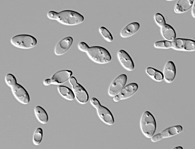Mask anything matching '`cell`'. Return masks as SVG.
<instances>
[{
  "label": "cell",
  "instance_id": "cell-1",
  "mask_svg": "<svg viewBox=\"0 0 195 149\" xmlns=\"http://www.w3.org/2000/svg\"><path fill=\"white\" fill-rule=\"evenodd\" d=\"M48 18L58 21L66 25H76L82 23L84 17L79 13L71 10H64L59 12L51 11L47 14Z\"/></svg>",
  "mask_w": 195,
  "mask_h": 149
},
{
  "label": "cell",
  "instance_id": "cell-2",
  "mask_svg": "<svg viewBox=\"0 0 195 149\" xmlns=\"http://www.w3.org/2000/svg\"><path fill=\"white\" fill-rule=\"evenodd\" d=\"M86 52L90 59L97 63H106L110 62L111 59V57L109 51L101 46H96L89 47Z\"/></svg>",
  "mask_w": 195,
  "mask_h": 149
},
{
  "label": "cell",
  "instance_id": "cell-3",
  "mask_svg": "<svg viewBox=\"0 0 195 149\" xmlns=\"http://www.w3.org/2000/svg\"><path fill=\"white\" fill-rule=\"evenodd\" d=\"M141 131L145 136L148 138L151 137L154 134L156 128V123L153 115L146 111L142 115L140 120Z\"/></svg>",
  "mask_w": 195,
  "mask_h": 149
},
{
  "label": "cell",
  "instance_id": "cell-4",
  "mask_svg": "<svg viewBox=\"0 0 195 149\" xmlns=\"http://www.w3.org/2000/svg\"><path fill=\"white\" fill-rule=\"evenodd\" d=\"M11 43L14 46L21 48L29 49L37 44L36 39L33 36L27 34H20L14 36L11 39Z\"/></svg>",
  "mask_w": 195,
  "mask_h": 149
},
{
  "label": "cell",
  "instance_id": "cell-5",
  "mask_svg": "<svg viewBox=\"0 0 195 149\" xmlns=\"http://www.w3.org/2000/svg\"><path fill=\"white\" fill-rule=\"evenodd\" d=\"M90 102L96 109L98 115L102 121L108 125H112L114 123L113 117L107 108L101 105L99 101L95 98H91Z\"/></svg>",
  "mask_w": 195,
  "mask_h": 149
},
{
  "label": "cell",
  "instance_id": "cell-6",
  "mask_svg": "<svg viewBox=\"0 0 195 149\" xmlns=\"http://www.w3.org/2000/svg\"><path fill=\"white\" fill-rule=\"evenodd\" d=\"M69 81L72 86L74 96L77 101L82 104L86 103L88 99V95L85 88L77 82L73 76L69 78Z\"/></svg>",
  "mask_w": 195,
  "mask_h": 149
},
{
  "label": "cell",
  "instance_id": "cell-7",
  "mask_svg": "<svg viewBox=\"0 0 195 149\" xmlns=\"http://www.w3.org/2000/svg\"><path fill=\"white\" fill-rule=\"evenodd\" d=\"M72 71L69 70L59 71L55 73L50 78L45 79L44 84L47 86L51 84H59L66 82L71 77Z\"/></svg>",
  "mask_w": 195,
  "mask_h": 149
},
{
  "label": "cell",
  "instance_id": "cell-8",
  "mask_svg": "<svg viewBox=\"0 0 195 149\" xmlns=\"http://www.w3.org/2000/svg\"><path fill=\"white\" fill-rule=\"evenodd\" d=\"M170 47L178 50L194 51L195 50V41L191 39L176 38L171 41Z\"/></svg>",
  "mask_w": 195,
  "mask_h": 149
},
{
  "label": "cell",
  "instance_id": "cell-9",
  "mask_svg": "<svg viewBox=\"0 0 195 149\" xmlns=\"http://www.w3.org/2000/svg\"><path fill=\"white\" fill-rule=\"evenodd\" d=\"M127 77L125 74H121L117 76L112 82L108 90L109 96L114 97L124 87L127 81Z\"/></svg>",
  "mask_w": 195,
  "mask_h": 149
},
{
  "label": "cell",
  "instance_id": "cell-10",
  "mask_svg": "<svg viewBox=\"0 0 195 149\" xmlns=\"http://www.w3.org/2000/svg\"><path fill=\"white\" fill-rule=\"evenodd\" d=\"M138 87L137 84L135 83L128 84L124 87L117 95L113 97V101L117 102L130 97L136 92Z\"/></svg>",
  "mask_w": 195,
  "mask_h": 149
},
{
  "label": "cell",
  "instance_id": "cell-11",
  "mask_svg": "<svg viewBox=\"0 0 195 149\" xmlns=\"http://www.w3.org/2000/svg\"><path fill=\"white\" fill-rule=\"evenodd\" d=\"M182 130L183 128L180 125L171 127L163 130L161 133L152 137L151 140L152 142H156L163 138L169 137L178 134Z\"/></svg>",
  "mask_w": 195,
  "mask_h": 149
},
{
  "label": "cell",
  "instance_id": "cell-12",
  "mask_svg": "<svg viewBox=\"0 0 195 149\" xmlns=\"http://www.w3.org/2000/svg\"><path fill=\"white\" fill-rule=\"evenodd\" d=\"M11 88L14 96L19 102L23 104H27L29 102V95L23 86L17 83Z\"/></svg>",
  "mask_w": 195,
  "mask_h": 149
},
{
  "label": "cell",
  "instance_id": "cell-13",
  "mask_svg": "<svg viewBox=\"0 0 195 149\" xmlns=\"http://www.w3.org/2000/svg\"><path fill=\"white\" fill-rule=\"evenodd\" d=\"M117 56L119 62L125 69L129 71L132 70L134 69V62L129 55L125 51L119 50Z\"/></svg>",
  "mask_w": 195,
  "mask_h": 149
},
{
  "label": "cell",
  "instance_id": "cell-14",
  "mask_svg": "<svg viewBox=\"0 0 195 149\" xmlns=\"http://www.w3.org/2000/svg\"><path fill=\"white\" fill-rule=\"evenodd\" d=\"M73 41L72 37L69 36L65 37L59 41L56 46L54 53L58 56L65 53L69 48Z\"/></svg>",
  "mask_w": 195,
  "mask_h": 149
},
{
  "label": "cell",
  "instance_id": "cell-15",
  "mask_svg": "<svg viewBox=\"0 0 195 149\" xmlns=\"http://www.w3.org/2000/svg\"><path fill=\"white\" fill-rule=\"evenodd\" d=\"M176 73L175 65L171 61L168 62L166 64L163 71V77L165 81L171 83L174 80Z\"/></svg>",
  "mask_w": 195,
  "mask_h": 149
},
{
  "label": "cell",
  "instance_id": "cell-16",
  "mask_svg": "<svg viewBox=\"0 0 195 149\" xmlns=\"http://www.w3.org/2000/svg\"><path fill=\"white\" fill-rule=\"evenodd\" d=\"M140 25L137 22L131 23L124 28L120 33L121 36L123 38L130 37L135 33L139 30Z\"/></svg>",
  "mask_w": 195,
  "mask_h": 149
},
{
  "label": "cell",
  "instance_id": "cell-17",
  "mask_svg": "<svg viewBox=\"0 0 195 149\" xmlns=\"http://www.w3.org/2000/svg\"><path fill=\"white\" fill-rule=\"evenodd\" d=\"M194 0H180L176 3L174 8L177 13H183L188 10L192 7Z\"/></svg>",
  "mask_w": 195,
  "mask_h": 149
},
{
  "label": "cell",
  "instance_id": "cell-18",
  "mask_svg": "<svg viewBox=\"0 0 195 149\" xmlns=\"http://www.w3.org/2000/svg\"><path fill=\"white\" fill-rule=\"evenodd\" d=\"M161 32L166 40L172 41L176 38V34L174 29L169 24H165L161 27Z\"/></svg>",
  "mask_w": 195,
  "mask_h": 149
},
{
  "label": "cell",
  "instance_id": "cell-19",
  "mask_svg": "<svg viewBox=\"0 0 195 149\" xmlns=\"http://www.w3.org/2000/svg\"><path fill=\"white\" fill-rule=\"evenodd\" d=\"M35 116L38 120L42 124H45L48 121V117L45 109L39 106H36L34 109Z\"/></svg>",
  "mask_w": 195,
  "mask_h": 149
},
{
  "label": "cell",
  "instance_id": "cell-20",
  "mask_svg": "<svg viewBox=\"0 0 195 149\" xmlns=\"http://www.w3.org/2000/svg\"><path fill=\"white\" fill-rule=\"evenodd\" d=\"M60 94L66 99L72 101L74 98L73 92L69 88L64 86L59 85L58 87Z\"/></svg>",
  "mask_w": 195,
  "mask_h": 149
},
{
  "label": "cell",
  "instance_id": "cell-21",
  "mask_svg": "<svg viewBox=\"0 0 195 149\" xmlns=\"http://www.w3.org/2000/svg\"><path fill=\"white\" fill-rule=\"evenodd\" d=\"M146 72L149 76L156 81H161L164 79L163 73L153 68H147Z\"/></svg>",
  "mask_w": 195,
  "mask_h": 149
},
{
  "label": "cell",
  "instance_id": "cell-22",
  "mask_svg": "<svg viewBox=\"0 0 195 149\" xmlns=\"http://www.w3.org/2000/svg\"><path fill=\"white\" fill-rule=\"evenodd\" d=\"M43 131L42 129L39 128L34 131L33 137V142L36 145H39L41 143Z\"/></svg>",
  "mask_w": 195,
  "mask_h": 149
},
{
  "label": "cell",
  "instance_id": "cell-23",
  "mask_svg": "<svg viewBox=\"0 0 195 149\" xmlns=\"http://www.w3.org/2000/svg\"><path fill=\"white\" fill-rule=\"evenodd\" d=\"M99 32L103 37L107 41L111 42L113 40V37L111 33L105 27L101 26L99 28Z\"/></svg>",
  "mask_w": 195,
  "mask_h": 149
},
{
  "label": "cell",
  "instance_id": "cell-24",
  "mask_svg": "<svg viewBox=\"0 0 195 149\" xmlns=\"http://www.w3.org/2000/svg\"><path fill=\"white\" fill-rule=\"evenodd\" d=\"M171 41L163 40L156 42L154 44V47L158 48H171Z\"/></svg>",
  "mask_w": 195,
  "mask_h": 149
},
{
  "label": "cell",
  "instance_id": "cell-25",
  "mask_svg": "<svg viewBox=\"0 0 195 149\" xmlns=\"http://www.w3.org/2000/svg\"><path fill=\"white\" fill-rule=\"evenodd\" d=\"M7 84L11 87L17 84V81L15 77L11 74H7L5 78Z\"/></svg>",
  "mask_w": 195,
  "mask_h": 149
},
{
  "label": "cell",
  "instance_id": "cell-26",
  "mask_svg": "<svg viewBox=\"0 0 195 149\" xmlns=\"http://www.w3.org/2000/svg\"><path fill=\"white\" fill-rule=\"evenodd\" d=\"M154 17L156 23L160 27H161L166 24L164 16L160 13H156Z\"/></svg>",
  "mask_w": 195,
  "mask_h": 149
},
{
  "label": "cell",
  "instance_id": "cell-27",
  "mask_svg": "<svg viewBox=\"0 0 195 149\" xmlns=\"http://www.w3.org/2000/svg\"><path fill=\"white\" fill-rule=\"evenodd\" d=\"M78 47L79 49L81 51L86 52L89 47L85 42H81L78 44Z\"/></svg>",
  "mask_w": 195,
  "mask_h": 149
},
{
  "label": "cell",
  "instance_id": "cell-28",
  "mask_svg": "<svg viewBox=\"0 0 195 149\" xmlns=\"http://www.w3.org/2000/svg\"><path fill=\"white\" fill-rule=\"evenodd\" d=\"M191 13L193 17H195V0L194 1L193 3L192 6Z\"/></svg>",
  "mask_w": 195,
  "mask_h": 149
},
{
  "label": "cell",
  "instance_id": "cell-29",
  "mask_svg": "<svg viewBox=\"0 0 195 149\" xmlns=\"http://www.w3.org/2000/svg\"><path fill=\"white\" fill-rule=\"evenodd\" d=\"M174 149H183V148L181 146H178L174 148Z\"/></svg>",
  "mask_w": 195,
  "mask_h": 149
}]
</instances>
